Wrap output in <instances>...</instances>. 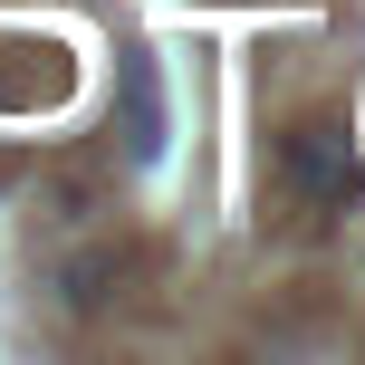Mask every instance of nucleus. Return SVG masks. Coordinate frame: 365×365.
Masks as SVG:
<instances>
[{
    "instance_id": "obj_2",
    "label": "nucleus",
    "mask_w": 365,
    "mask_h": 365,
    "mask_svg": "<svg viewBox=\"0 0 365 365\" xmlns=\"http://www.w3.org/2000/svg\"><path fill=\"white\" fill-rule=\"evenodd\" d=\"M125 154L135 164L164 154V87H154V58H125Z\"/></svg>"
},
{
    "instance_id": "obj_1",
    "label": "nucleus",
    "mask_w": 365,
    "mask_h": 365,
    "mask_svg": "<svg viewBox=\"0 0 365 365\" xmlns=\"http://www.w3.org/2000/svg\"><path fill=\"white\" fill-rule=\"evenodd\" d=\"M279 182H289L308 212H346L356 202V145L336 115H298L289 135H279Z\"/></svg>"
}]
</instances>
